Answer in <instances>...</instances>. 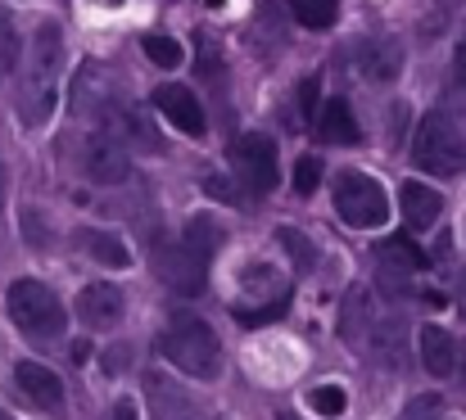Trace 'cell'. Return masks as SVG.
<instances>
[{
	"mask_svg": "<svg viewBox=\"0 0 466 420\" xmlns=\"http://www.w3.org/2000/svg\"><path fill=\"white\" fill-rule=\"evenodd\" d=\"M309 407L317 412V416L335 420V416H344V407H349V394H344L339 385H317V389L309 394Z\"/></svg>",
	"mask_w": 466,
	"mask_h": 420,
	"instance_id": "cell-22",
	"label": "cell"
},
{
	"mask_svg": "<svg viewBox=\"0 0 466 420\" xmlns=\"http://www.w3.org/2000/svg\"><path fill=\"white\" fill-rule=\"evenodd\" d=\"M105 118H109V132L123 140V145H137V149H163V140L155 136L146 109H137V105H127V100H109Z\"/></svg>",
	"mask_w": 466,
	"mask_h": 420,
	"instance_id": "cell-12",
	"label": "cell"
},
{
	"mask_svg": "<svg viewBox=\"0 0 466 420\" xmlns=\"http://www.w3.org/2000/svg\"><path fill=\"white\" fill-rule=\"evenodd\" d=\"M14 64V32L9 27H0V77H5V68Z\"/></svg>",
	"mask_w": 466,
	"mask_h": 420,
	"instance_id": "cell-27",
	"label": "cell"
},
{
	"mask_svg": "<svg viewBox=\"0 0 466 420\" xmlns=\"http://www.w3.org/2000/svg\"><path fill=\"white\" fill-rule=\"evenodd\" d=\"M399 208H403V217H408L412 231H431V226L440 222V213H444V199H440L431 185H421V181H403Z\"/></svg>",
	"mask_w": 466,
	"mask_h": 420,
	"instance_id": "cell-14",
	"label": "cell"
},
{
	"mask_svg": "<svg viewBox=\"0 0 466 420\" xmlns=\"http://www.w3.org/2000/svg\"><path fill=\"white\" fill-rule=\"evenodd\" d=\"M362 68H367V77H394V73H399V45H394V41L371 45Z\"/></svg>",
	"mask_w": 466,
	"mask_h": 420,
	"instance_id": "cell-23",
	"label": "cell"
},
{
	"mask_svg": "<svg viewBox=\"0 0 466 420\" xmlns=\"http://www.w3.org/2000/svg\"><path fill=\"white\" fill-rule=\"evenodd\" d=\"M77 316H82L91 330H114V325L123 321V294H118V285H109V280L86 285V289L77 294Z\"/></svg>",
	"mask_w": 466,
	"mask_h": 420,
	"instance_id": "cell-11",
	"label": "cell"
},
{
	"mask_svg": "<svg viewBox=\"0 0 466 420\" xmlns=\"http://www.w3.org/2000/svg\"><path fill=\"white\" fill-rule=\"evenodd\" d=\"M417 344H421V366H426L435 380H449V375L458 371V344H453V335H449L444 325H421Z\"/></svg>",
	"mask_w": 466,
	"mask_h": 420,
	"instance_id": "cell-13",
	"label": "cell"
},
{
	"mask_svg": "<svg viewBox=\"0 0 466 420\" xmlns=\"http://www.w3.org/2000/svg\"><path fill=\"white\" fill-rule=\"evenodd\" d=\"M312 100H317V77H309L299 86V114H312Z\"/></svg>",
	"mask_w": 466,
	"mask_h": 420,
	"instance_id": "cell-28",
	"label": "cell"
},
{
	"mask_svg": "<svg viewBox=\"0 0 466 420\" xmlns=\"http://www.w3.org/2000/svg\"><path fill=\"white\" fill-rule=\"evenodd\" d=\"M412 158L431 176H458L466 167V140L444 114H426L412 140Z\"/></svg>",
	"mask_w": 466,
	"mask_h": 420,
	"instance_id": "cell-4",
	"label": "cell"
},
{
	"mask_svg": "<svg viewBox=\"0 0 466 420\" xmlns=\"http://www.w3.org/2000/svg\"><path fill=\"white\" fill-rule=\"evenodd\" d=\"M114 420H137V403L132 398H118L114 403Z\"/></svg>",
	"mask_w": 466,
	"mask_h": 420,
	"instance_id": "cell-29",
	"label": "cell"
},
{
	"mask_svg": "<svg viewBox=\"0 0 466 420\" xmlns=\"http://www.w3.org/2000/svg\"><path fill=\"white\" fill-rule=\"evenodd\" d=\"M59 68H64V36H59V27H36L32 55H27V73H23V86H18V114L27 123H46L50 118Z\"/></svg>",
	"mask_w": 466,
	"mask_h": 420,
	"instance_id": "cell-1",
	"label": "cell"
},
{
	"mask_svg": "<svg viewBox=\"0 0 466 420\" xmlns=\"http://www.w3.org/2000/svg\"><path fill=\"white\" fill-rule=\"evenodd\" d=\"M403 335H408V325H403L399 316H380V321L371 325V335H367L371 357L385 362V366H399V362H403Z\"/></svg>",
	"mask_w": 466,
	"mask_h": 420,
	"instance_id": "cell-16",
	"label": "cell"
},
{
	"mask_svg": "<svg viewBox=\"0 0 466 420\" xmlns=\"http://www.w3.org/2000/svg\"><path fill=\"white\" fill-rule=\"evenodd\" d=\"M281 420H295V416H281Z\"/></svg>",
	"mask_w": 466,
	"mask_h": 420,
	"instance_id": "cell-33",
	"label": "cell"
},
{
	"mask_svg": "<svg viewBox=\"0 0 466 420\" xmlns=\"http://www.w3.org/2000/svg\"><path fill=\"white\" fill-rule=\"evenodd\" d=\"M317 181H321V158H299V167H295V190L299 195H312L317 190Z\"/></svg>",
	"mask_w": 466,
	"mask_h": 420,
	"instance_id": "cell-26",
	"label": "cell"
},
{
	"mask_svg": "<svg viewBox=\"0 0 466 420\" xmlns=\"http://www.w3.org/2000/svg\"><path fill=\"white\" fill-rule=\"evenodd\" d=\"M150 258H155L158 276L172 294H199L208 258L190 245V240H150Z\"/></svg>",
	"mask_w": 466,
	"mask_h": 420,
	"instance_id": "cell-6",
	"label": "cell"
},
{
	"mask_svg": "<svg viewBox=\"0 0 466 420\" xmlns=\"http://www.w3.org/2000/svg\"><path fill=\"white\" fill-rule=\"evenodd\" d=\"M453 77H458V82L466 86V41L458 45V50H453Z\"/></svg>",
	"mask_w": 466,
	"mask_h": 420,
	"instance_id": "cell-30",
	"label": "cell"
},
{
	"mask_svg": "<svg viewBox=\"0 0 466 420\" xmlns=\"http://www.w3.org/2000/svg\"><path fill=\"white\" fill-rule=\"evenodd\" d=\"M14 385H18V394H23L32 407H41V412H59V407H64V385H59V375H55L50 366H41V362H18V366H14Z\"/></svg>",
	"mask_w": 466,
	"mask_h": 420,
	"instance_id": "cell-10",
	"label": "cell"
},
{
	"mask_svg": "<svg viewBox=\"0 0 466 420\" xmlns=\"http://www.w3.org/2000/svg\"><path fill=\"white\" fill-rule=\"evenodd\" d=\"M312 132H317V140H326V145H358V140H362V127H358V118H353L349 100H339V95L317 114Z\"/></svg>",
	"mask_w": 466,
	"mask_h": 420,
	"instance_id": "cell-15",
	"label": "cell"
},
{
	"mask_svg": "<svg viewBox=\"0 0 466 420\" xmlns=\"http://www.w3.org/2000/svg\"><path fill=\"white\" fill-rule=\"evenodd\" d=\"M158 348H163V357H167L177 371H186V375H195V380H213V375L222 371V344H218V335H213L199 316H177V321L163 330Z\"/></svg>",
	"mask_w": 466,
	"mask_h": 420,
	"instance_id": "cell-2",
	"label": "cell"
},
{
	"mask_svg": "<svg viewBox=\"0 0 466 420\" xmlns=\"http://www.w3.org/2000/svg\"><path fill=\"white\" fill-rule=\"evenodd\" d=\"M86 357H91V344H73V362H77V366H82V362H86Z\"/></svg>",
	"mask_w": 466,
	"mask_h": 420,
	"instance_id": "cell-31",
	"label": "cell"
},
{
	"mask_svg": "<svg viewBox=\"0 0 466 420\" xmlns=\"http://www.w3.org/2000/svg\"><path fill=\"white\" fill-rule=\"evenodd\" d=\"M5 190H9V181H5V163H0V208H5Z\"/></svg>",
	"mask_w": 466,
	"mask_h": 420,
	"instance_id": "cell-32",
	"label": "cell"
},
{
	"mask_svg": "<svg viewBox=\"0 0 466 420\" xmlns=\"http://www.w3.org/2000/svg\"><path fill=\"white\" fill-rule=\"evenodd\" d=\"M335 213H339L349 226H358V231H376V226H385V217H390V195H385V185H380L376 176H367V172H344V176L335 181Z\"/></svg>",
	"mask_w": 466,
	"mask_h": 420,
	"instance_id": "cell-5",
	"label": "cell"
},
{
	"mask_svg": "<svg viewBox=\"0 0 466 420\" xmlns=\"http://www.w3.org/2000/svg\"><path fill=\"white\" fill-rule=\"evenodd\" d=\"M77 245H82L96 263H105V267H127V263H132L127 245H123L118 235H109V231H82Z\"/></svg>",
	"mask_w": 466,
	"mask_h": 420,
	"instance_id": "cell-17",
	"label": "cell"
},
{
	"mask_svg": "<svg viewBox=\"0 0 466 420\" xmlns=\"http://www.w3.org/2000/svg\"><path fill=\"white\" fill-rule=\"evenodd\" d=\"M141 50L150 55V64H158V68H177L186 55H181V45L172 41V36H163V32H146L141 36Z\"/></svg>",
	"mask_w": 466,
	"mask_h": 420,
	"instance_id": "cell-21",
	"label": "cell"
},
{
	"mask_svg": "<svg viewBox=\"0 0 466 420\" xmlns=\"http://www.w3.org/2000/svg\"><path fill=\"white\" fill-rule=\"evenodd\" d=\"M155 109L177 127V132H181V136H190V140L204 136V109H199V100L190 95V86H177V82L158 86Z\"/></svg>",
	"mask_w": 466,
	"mask_h": 420,
	"instance_id": "cell-9",
	"label": "cell"
},
{
	"mask_svg": "<svg viewBox=\"0 0 466 420\" xmlns=\"http://www.w3.org/2000/svg\"><path fill=\"white\" fill-rule=\"evenodd\" d=\"M0 420H5V416H0Z\"/></svg>",
	"mask_w": 466,
	"mask_h": 420,
	"instance_id": "cell-35",
	"label": "cell"
},
{
	"mask_svg": "<svg viewBox=\"0 0 466 420\" xmlns=\"http://www.w3.org/2000/svg\"><path fill=\"white\" fill-rule=\"evenodd\" d=\"M204 190H208L213 199H222V204H236V208H245V190H240L231 176H208V181H204Z\"/></svg>",
	"mask_w": 466,
	"mask_h": 420,
	"instance_id": "cell-25",
	"label": "cell"
},
{
	"mask_svg": "<svg viewBox=\"0 0 466 420\" xmlns=\"http://www.w3.org/2000/svg\"><path fill=\"white\" fill-rule=\"evenodd\" d=\"M380 263L394 267V272H421V267H426V254L417 249V240L390 235V240H380Z\"/></svg>",
	"mask_w": 466,
	"mask_h": 420,
	"instance_id": "cell-18",
	"label": "cell"
},
{
	"mask_svg": "<svg viewBox=\"0 0 466 420\" xmlns=\"http://www.w3.org/2000/svg\"><path fill=\"white\" fill-rule=\"evenodd\" d=\"M82 172L96 185H123L127 172H132L127 145L114 136V132H91V136L82 140Z\"/></svg>",
	"mask_w": 466,
	"mask_h": 420,
	"instance_id": "cell-8",
	"label": "cell"
},
{
	"mask_svg": "<svg viewBox=\"0 0 466 420\" xmlns=\"http://www.w3.org/2000/svg\"><path fill=\"white\" fill-rule=\"evenodd\" d=\"M5 307H9V321L32 339H59L64 335L68 312L55 298V289H46L41 280H14L5 289Z\"/></svg>",
	"mask_w": 466,
	"mask_h": 420,
	"instance_id": "cell-3",
	"label": "cell"
},
{
	"mask_svg": "<svg viewBox=\"0 0 466 420\" xmlns=\"http://www.w3.org/2000/svg\"><path fill=\"white\" fill-rule=\"evenodd\" d=\"M277 240L286 245V254H290L299 267H312V245H309V235H304V231H295V226H281V231H277Z\"/></svg>",
	"mask_w": 466,
	"mask_h": 420,
	"instance_id": "cell-24",
	"label": "cell"
},
{
	"mask_svg": "<svg viewBox=\"0 0 466 420\" xmlns=\"http://www.w3.org/2000/svg\"><path fill=\"white\" fill-rule=\"evenodd\" d=\"M186 420H190V416H186ZM195 420H204V416H195Z\"/></svg>",
	"mask_w": 466,
	"mask_h": 420,
	"instance_id": "cell-34",
	"label": "cell"
},
{
	"mask_svg": "<svg viewBox=\"0 0 466 420\" xmlns=\"http://www.w3.org/2000/svg\"><path fill=\"white\" fill-rule=\"evenodd\" d=\"M362 321H371L367 312V289H349V303H344V339L349 344H362Z\"/></svg>",
	"mask_w": 466,
	"mask_h": 420,
	"instance_id": "cell-20",
	"label": "cell"
},
{
	"mask_svg": "<svg viewBox=\"0 0 466 420\" xmlns=\"http://www.w3.org/2000/svg\"><path fill=\"white\" fill-rule=\"evenodd\" d=\"M290 9H295V18H299L304 27L321 32V27H330V23H335L339 0H290Z\"/></svg>",
	"mask_w": 466,
	"mask_h": 420,
	"instance_id": "cell-19",
	"label": "cell"
},
{
	"mask_svg": "<svg viewBox=\"0 0 466 420\" xmlns=\"http://www.w3.org/2000/svg\"><path fill=\"white\" fill-rule=\"evenodd\" d=\"M231 163L249 181V190H258V195H268L281 176L277 172V140L263 136V132H240L231 140Z\"/></svg>",
	"mask_w": 466,
	"mask_h": 420,
	"instance_id": "cell-7",
	"label": "cell"
}]
</instances>
